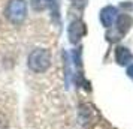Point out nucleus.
<instances>
[{
	"label": "nucleus",
	"mask_w": 133,
	"mask_h": 129,
	"mask_svg": "<svg viewBox=\"0 0 133 129\" xmlns=\"http://www.w3.org/2000/svg\"><path fill=\"white\" fill-rule=\"evenodd\" d=\"M29 68L33 72H45L51 65V53L45 48L33 50L29 56Z\"/></svg>",
	"instance_id": "nucleus-1"
},
{
	"label": "nucleus",
	"mask_w": 133,
	"mask_h": 129,
	"mask_svg": "<svg viewBox=\"0 0 133 129\" xmlns=\"http://www.w3.org/2000/svg\"><path fill=\"white\" fill-rule=\"evenodd\" d=\"M6 18L12 24H21L27 15V2L25 0H11L6 6Z\"/></svg>",
	"instance_id": "nucleus-2"
},
{
	"label": "nucleus",
	"mask_w": 133,
	"mask_h": 129,
	"mask_svg": "<svg viewBox=\"0 0 133 129\" xmlns=\"http://www.w3.org/2000/svg\"><path fill=\"white\" fill-rule=\"evenodd\" d=\"M85 32H87L85 24L81 21V20L72 21L70 26H69V30H67V33H69V41H70L72 44H78L79 39L85 35Z\"/></svg>",
	"instance_id": "nucleus-3"
},
{
	"label": "nucleus",
	"mask_w": 133,
	"mask_h": 129,
	"mask_svg": "<svg viewBox=\"0 0 133 129\" xmlns=\"http://www.w3.org/2000/svg\"><path fill=\"white\" fill-rule=\"evenodd\" d=\"M115 18H117V9L112 6H106L102 9V12H100V21H102V24L105 27H111V26L114 24Z\"/></svg>",
	"instance_id": "nucleus-4"
},
{
	"label": "nucleus",
	"mask_w": 133,
	"mask_h": 129,
	"mask_svg": "<svg viewBox=\"0 0 133 129\" xmlns=\"http://www.w3.org/2000/svg\"><path fill=\"white\" fill-rule=\"evenodd\" d=\"M132 23H133L132 17H129L127 14L120 15L118 20H117V32H118V36H123L124 33H127V30L130 29Z\"/></svg>",
	"instance_id": "nucleus-5"
},
{
	"label": "nucleus",
	"mask_w": 133,
	"mask_h": 129,
	"mask_svg": "<svg viewBox=\"0 0 133 129\" xmlns=\"http://www.w3.org/2000/svg\"><path fill=\"white\" fill-rule=\"evenodd\" d=\"M115 59H117V62H118L120 65H127L129 62L133 60V56L127 48L118 47V48L115 50Z\"/></svg>",
	"instance_id": "nucleus-6"
},
{
	"label": "nucleus",
	"mask_w": 133,
	"mask_h": 129,
	"mask_svg": "<svg viewBox=\"0 0 133 129\" xmlns=\"http://www.w3.org/2000/svg\"><path fill=\"white\" fill-rule=\"evenodd\" d=\"M54 0H30L31 3V8L35 11H45V9H49L51 3Z\"/></svg>",
	"instance_id": "nucleus-7"
},
{
	"label": "nucleus",
	"mask_w": 133,
	"mask_h": 129,
	"mask_svg": "<svg viewBox=\"0 0 133 129\" xmlns=\"http://www.w3.org/2000/svg\"><path fill=\"white\" fill-rule=\"evenodd\" d=\"M127 74L133 78V65H132V66H129V69H127Z\"/></svg>",
	"instance_id": "nucleus-8"
}]
</instances>
